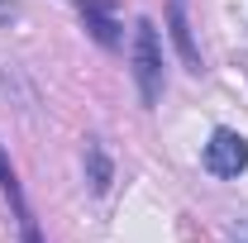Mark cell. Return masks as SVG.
<instances>
[{
    "label": "cell",
    "mask_w": 248,
    "mask_h": 243,
    "mask_svg": "<svg viewBox=\"0 0 248 243\" xmlns=\"http://www.w3.org/2000/svg\"><path fill=\"white\" fill-rule=\"evenodd\" d=\"M81 15H86V29L95 33V43H105V48L120 43V19L105 0H81Z\"/></svg>",
    "instance_id": "obj_3"
},
{
    "label": "cell",
    "mask_w": 248,
    "mask_h": 243,
    "mask_svg": "<svg viewBox=\"0 0 248 243\" xmlns=\"http://www.w3.org/2000/svg\"><path fill=\"white\" fill-rule=\"evenodd\" d=\"M248 167V138L234 129H215L205 143V172L210 177H239Z\"/></svg>",
    "instance_id": "obj_2"
},
{
    "label": "cell",
    "mask_w": 248,
    "mask_h": 243,
    "mask_svg": "<svg viewBox=\"0 0 248 243\" xmlns=\"http://www.w3.org/2000/svg\"><path fill=\"white\" fill-rule=\"evenodd\" d=\"M91 186L95 191H105V186H110V162H105V152H100V143H91Z\"/></svg>",
    "instance_id": "obj_5"
},
{
    "label": "cell",
    "mask_w": 248,
    "mask_h": 243,
    "mask_svg": "<svg viewBox=\"0 0 248 243\" xmlns=\"http://www.w3.org/2000/svg\"><path fill=\"white\" fill-rule=\"evenodd\" d=\"M172 38H177V48H182V58L191 72H201V53H196V43H191V29H186V10L182 0H172Z\"/></svg>",
    "instance_id": "obj_4"
},
{
    "label": "cell",
    "mask_w": 248,
    "mask_h": 243,
    "mask_svg": "<svg viewBox=\"0 0 248 243\" xmlns=\"http://www.w3.org/2000/svg\"><path fill=\"white\" fill-rule=\"evenodd\" d=\"M234 243H248V224H244V229H239V234H234Z\"/></svg>",
    "instance_id": "obj_7"
},
{
    "label": "cell",
    "mask_w": 248,
    "mask_h": 243,
    "mask_svg": "<svg viewBox=\"0 0 248 243\" xmlns=\"http://www.w3.org/2000/svg\"><path fill=\"white\" fill-rule=\"evenodd\" d=\"M134 81H139L143 105H157V95H162V48H157L153 19L134 24Z\"/></svg>",
    "instance_id": "obj_1"
},
{
    "label": "cell",
    "mask_w": 248,
    "mask_h": 243,
    "mask_svg": "<svg viewBox=\"0 0 248 243\" xmlns=\"http://www.w3.org/2000/svg\"><path fill=\"white\" fill-rule=\"evenodd\" d=\"M0 19H15V5H0Z\"/></svg>",
    "instance_id": "obj_6"
}]
</instances>
